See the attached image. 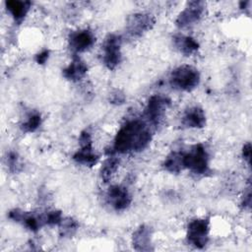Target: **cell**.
<instances>
[{"label": "cell", "instance_id": "6da1fadb", "mask_svg": "<svg viewBox=\"0 0 252 252\" xmlns=\"http://www.w3.org/2000/svg\"><path fill=\"white\" fill-rule=\"evenodd\" d=\"M152 140V134L147 125L141 120H131L125 123L114 138L113 148L117 153L130 151L140 152L148 147Z\"/></svg>", "mask_w": 252, "mask_h": 252}, {"label": "cell", "instance_id": "7a4b0ae2", "mask_svg": "<svg viewBox=\"0 0 252 252\" xmlns=\"http://www.w3.org/2000/svg\"><path fill=\"white\" fill-rule=\"evenodd\" d=\"M169 83L173 89L190 92L199 85L200 74L193 66L181 65L171 72Z\"/></svg>", "mask_w": 252, "mask_h": 252}, {"label": "cell", "instance_id": "3957f363", "mask_svg": "<svg viewBox=\"0 0 252 252\" xmlns=\"http://www.w3.org/2000/svg\"><path fill=\"white\" fill-rule=\"evenodd\" d=\"M184 168L195 174H205L209 171V155L202 144L194 145L183 155Z\"/></svg>", "mask_w": 252, "mask_h": 252}, {"label": "cell", "instance_id": "277c9868", "mask_svg": "<svg viewBox=\"0 0 252 252\" xmlns=\"http://www.w3.org/2000/svg\"><path fill=\"white\" fill-rule=\"evenodd\" d=\"M170 99L165 95H152L149 98L145 108V117L147 121L154 126H158L162 121L166 110L170 106Z\"/></svg>", "mask_w": 252, "mask_h": 252}, {"label": "cell", "instance_id": "5b68a950", "mask_svg": "<svg viewBox=\"0 0 252 252\" xmlns=\"http://www.w3.org/2000/svg\"><path fill=\"white\" fill-rule=\"evenodd\" d=\"M121 36L118 34H108L105 37L103 49V63L109 69H115L121 61Z\"/></svg>", "mask_w": 252, "mask_h": 252}, {"label": "cell", "instance_id": "8992f818", "mask_svg": "<svg viewBox=\"0 0 252 252\" xmlns=\"http://www.w3.org/2000/svg\"><path fill=\"white\" fill-rule=\"evenodd\" d=\"M209 221L205 219H196L188 224L187 239L196 248H203L209 239Z\"/></svg>", "mask_w": 252, "mask_h": 252}, {"label": "cell", "instance_id": "52a82bcc", "mask_svg": "<svg viewBox=\"0 0 252 252\" xmlns=\"http://www.w3.org/2000/svg\"><path fill=\"white\" fill-rule=\"evenodd\" d=\"M205 4L202 1H191L187 3V6L182 10L176 18V26L178 28H186L197 23L203 13Z\"/></svg>", "mask_w": 252, "mask_h": 252}, {"label": "cell", "instance_id": "ba28073f", "mask_svg": "<svg viewBox=\"0 0 252 252\" xmlns=\"http://www.w3.org/2000/svg\"><path fill=\"white\" fill-rule=\"evenodd\" d=\"M155 25V18L151 14L136 13L127 20L126 29L132 36H140L150 31Z\"/></svg>", "mask_w": 252, "mask_h": 252}, {"label": "cell", "instance_id": "9c48e42d", "mask_svg": "<svg viewBox=\"0 0 252 252\" xmlns=\"http://www.w3.org/2000/svg\"><path fill=\"white\" fill-rule=\"evenodd\" d=\"M107 200L111 207L116 211H123L127 209L132 202V198L128 190L121 185H113L108 189Z\"/></svg>", "mask_w": 252, "mask_h": 252}, {"label": "cell", "instance_id": "30bf717a", "mask_svg": "<svg viewBox=\"0 0 252 252\" xmlns=\"http://www.w3.org/2000/svg\"><path fill=\"white\" fill-rule=\"evenodd\" d=\"M95 41V37L92 32L88 30L77 31L70 34L69 46L75 53L84 52L91 48Z\"/></svg>", "mask_w": 252, "mask_h": 252}, {"label": "cell", "instance_id": "8fae6325", "mask_svg": "<svg viewBox=\"0 0 252 252\" xmlns=\"http://www.w3.org/2000/svg\"><path fill=\"white\" fill-rule=\"evenodd\" d=\"M181 122L186 128H203L206 124L205 112L199 106H191L184 111Z\"/></svg>", "mask_w": 252, "mask_h": 252}, {"label": "cell", "instance_id": "7c38bea8", "mask_svg": "<svg viewBox=\"0 0 252 252\" xmlns=\"http://www.w3.org/2000/svg\"><path fill=\"white\" fill-rule=\"evenodd\" d=\"M132 243L137 251H150L152 250V229L151 227L143 224L139 226L133 233Z\"/></svg>", "mask_w": 252, "mask_h": 252}, {"label": "cell", "instance_id": "4fadbf2b", "mask_svg": "<svg viewBox=\"0 0 252 252\" xmlns=\"http://www.w3.org/2000/svg\"><path fill=\"white\" fill-rule=\"evenodd\" d=\"M88 71V66L86 63L79 57H74L72 62L63 70V76L73 82L81 80Z\"/></svg>", "mask_w": 252, "mask_h": 252}, {"label": "cell", "instance_id": "5bb4252c", "mask_svg": "<svg viewBox=\"0 0 252 252\" xmlns=\"http://www.w3.org/2000/svg\"><path fill=\"white\" fill-rule=\"evenodd\" d=\"M173 45L182 54L189 56L196 52L199 48V43L191 36L184 34H176L173 37Z\"/></svg>", "mask_w": 252, "mask_h": 252}, {"label": "cell", "instance_id": "9a60e30c", "mask_svg": "<svg viewBox=\"0 0 252 252\" xmlns=\"http://www.w3.org/2000/svg\"><path fill=\"white\" fill-rule=\"evenodd\" d=\"M30 1H20V0H9L6 1V8L12 15L15 21L22 22L31 8Z\"/></svg>", "mask_w": 252, "mask_h": 252}, {"label": "cell", "instance_id": "2e32d148", "mask_svg": "<svg viewBox=\"0 0 252 252\" xmlns=\"http://www.w3.org/2000/svg\"><path fill=\"white\" fill-rule=\"evenodd\" d=\"M73 159L80 164H83L86 166H93L96 163L98 157L94 152L93 146L87 145V146H82L80 150H78L74 154Z\"/></svg>", "mask_w": 252, "mask_h": 252}, {"label": "cell", "instance_id": "e0dca14e", "mask_svg": "<svg viewBox=\"0 0 252 252\" xmlns=\"http://www.w3.org/2000/svg\"><path fill=\"white\" fill-rule=\"evenodd\" d=\"M183 152H171L164 159L162 165L165 170L171 173H177L184 168Z\"/></svg>", "mask_w": 252, "mask_h": 252}, {"label": "cell", "instance_id": "ac0fdd59", "mask_svg": "<svg viewBox=\"0 0 252 252\" xmlns=\"http://www.w3.org/2000/svg\"><path fill=\"white\" fill-rule=\"evenodd\" d=\"M119 165V160L115 157H109L104 160L100 168V176L104 182H107L116 172Z\"/></svg>", "mask_w": 252, "mask_h": 252}, {"label": "cell", "instance_id": "d6986e66", "mask_svg": "<svg viewBox=\"0 0 252 252\" xmlns=\"http://www.w3.org/2000/svg\"><path fill=\"white\" fill-rule=\"evenodd\" d=\"M41 124V116L37 112L30 113L26 121L22 124V130L26 133L34 132Z\"/></svg>", "mask_w": 252, "mask_h": 252}, {"label": "cell", "instance_id": "ffe728a7", "mask_svg": "<svg viewBox=\"0 0 252 252\" xmlns=\"http://www.w3.org/2000/svg\"><path fill=\"white\" fill-rule=\"evenodd\" d=\"M60 225V233L62 236H71L75 233L78 227V223L76 220L72 219H63L61 222L59 223Z\"/></svg>", "mask_w": 252, "mask_h": 252}, {"label": "cell", "instance_id": "44dd1931", "mask_svg": "<svg viewBox=\"0 0 252 252\" xmlns=\"http://www.w3.org/2000/svg\"><path fill=\"white\" fill-rule=\"evenodd\" d=\"M42 220H43V223L44 224H48V225H55V224H59L61 222V220H63L62 218V214L60 211H49L47 213H45L44 215H42Z\"/></svg>", "mask_w": 252, "mask_h": 252}, {"label": "cell", "instance_id": "7402d4cb", "mask_svg": "<svg viewBox=\"0 0 252 252\" xmlns=\"http://www.w3.org/2000/svg\"><path fill=\"white\" fill-rule=\"evenodd\" d=\"M7 164L9 166V169L11 171H18V168L20 166V161L18 155L16 153H10L7 158Z\"/></svg>", "mask_w": 252, "mask_h": 252}, {"label": "cell", "instance_id": "603a6c76", "mask_svg": "<svg viewBox=\"0 0 252 252\" xmlns=\"http://www.w3.org/2000/svg\"><path fill=\"white\" fill-rule=\"evenodd\" d=\"M109 100L111 103H114V104H122L125 100V95L122 92H120L119 90H116L110 94Z\"/></svg>", "mask_w": 252, "mask_h": 252}, {"label": "cell", "instance_id": "cb8c5ba5", "mask_svg": "<svg viewBox=\"0 0 252 252\" xmlns=\"http://www.w3.org/2000/svg\"><path fill=\"white\" fill-rule=\"evenodd\" d=\"M79 143H80V146H87V145H92L93 142H92V137H91V134L87 131H83L80 135V138H79Z\"/></svg>", "mask_w": 252, "mask_h": 252}, {"label": "cell", "instance_id": "d4e9b609", "mask_svg": "<svg viewBox=\"0 0 252 252\" xmlns=\"http://www.w3.org/2000/svg\"><path fill=\"white\" fill-rule=\"evenodd\" d=\"M48 56H49V51L48 50H42L41 52H39L35 55V61L38 64H44L46 62V60L48 59Z\"/></svg>", "mask_w": 252, "mask_h": 252}, {"label": "cell", "instance_id": "484cf974", "mask_svg": "<svg viewBox=\"0 0 252 252\" xmlns=\"http://www.w3.org/2000/svg\"><path fill=\"white\" fill-rule=\"evenodd\" d=\"M242 156H243V158L249 164L250 163V158H251V145H250V143H247V144L244 145V147L242 149Z\"/></svg>", "mask_w": 252, "mask_h": 252}, {"label": "cell", "instance_id": "4316f807", "mask_svg": "<svg viewBox=\"0 0 252 252\" xmlns=\"http://www.w3.org/2000/svg\"><path fill=\"white\" fill-rule=\"evenodd\" d=\"M251 205V191L250 188L247 189V191L244 193L243 200H242V206L244 208H250Z\"/></svg>", "mask_w": 252, "mask_h": 252}]
</instances>
